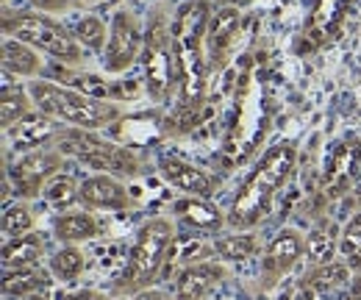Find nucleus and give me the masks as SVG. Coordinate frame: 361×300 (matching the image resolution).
I'll return each mask as SVG.
<instances>
[{"instance_id": "nucleus-1", "label": "nucleus", "mask_w": 361, "mask_h": 300, "mask_svg": "<svg viewBox=\"0 0 361 300\" xmlns=\"http://www.w3.org/2000/svg\"><path fill=\"white\" fill-rule=\"evenodd\" d=\"M212 6L206 0H189L173 17V42L178 61V106L203 109L209 92V59H206V28Z\"/></svg>"}, {"instance_id": "nucleus-2", "label": "nucleus", "mask_w": 361, "mask_h": 300, "mask_svg": "<svg viewBox=\"0 0 361 300\" xmlns=\"http://www.w3.org/2000/svg\"><path fill=\"white\" fill-rule=\"evenodd\" d=\"M295 162H298V145L289 139H281L264 150V156L259 159L253 172L242 181V186L231 203V212L226 215L228 225L233 231H250L270 215L272 200H275L278 189L289 181Z\"/></svg>"}, {"instance_id": "nucleus-3", "label": "nucleus", "mask_w": 361, "mask_h": 300, "mask_svg": "<svg viewBox=\"0 0 361 300\" xmlns=\"http://www.w3.org/2000/svg\"><path fill=\"white\" fill-rule=\"evenodd\" d=\"M28 95H31L37 112H42L59 123H70L73 128H106L114 120H120V114H123L120 106H114L111 100H97L78 89H70L64 84H56V81H42V78L28 84Z\"/></svg>"}, {"instance_id": "nucleus-4", "label": "nucleus", "mask_w": 361, "mask_h": 300, "mask_svg": "<svg viewBox=\"0 0 361 300\" xmlns=\"http://www.w3.org/2000/svg\"><path fill=\"white\" fill-rule=\"evenodd\" d=\"M176 228L167 217H153L147 220L139 231L131 245V253L126 261V270L117 281V292L120 295H142L147 292V287L159 278L161 267L170 261L173 245H176Z\"/></svg>"}, {"instance_id": "nucleus-5", "label": "nucleus", "mask_w": 361, "mask_h": 300, "mask_svg": "<svg viewBox=\"0 0 361 300\" xmlns=\"http://www.w3.org/2000/svg\"><path fill=\"white\" fill-rule=\"evenodd\" d=\"M3 34L11 40L31 44L53 56L56 61L64 64H78L81 61V44L78 40L45 11H6L3 14Z\"/></svg>"}, {"instance_id": "nucleus-6", "label": "nucleus", "mask_w": 361, "mask_h": 300, "mask_svg": "<svg viewBox=\"0 0 361 300\" xmlns=\"http://www.w3.org/2000/svg\"><path fill=\"white\" fill-rule=\"evenodd\" d=\"M53 148H59L64 156H75L81 164H87L92 170H100L106 175H114V178H134L142 172V164L134 156V150L120 148L109 139H100L94 131H61Z\"/></svg>"}, {"instance_id": "nucleus-7", "label": "nucleus", "mask_w": 361, "mask_h": 300, "mask_svg": "<svg viewBox=\"0 0 361 300\" xmlns=\"http://www.w3.org/2000/svg\"><path fill=\"white\" fill-rule=\"evenodd\" d=\"M142 70H145V89L147 97L164 103L178 89V61H176V42H173V23L161 14L147 25L145 50H142Z\"/></svg>"}, {"instance_id": "nucleus-8", "label": "nucleus", "mask_w": 361, "mask_h": 300, "mask_svg": "<svg viewBox=\"0 0 361 300\" xmlns=\"http://www.w3.org/2000/svg\"><path fill=\"white\" fill-rule=\"evenodd\" d=\"M142 50H145V31H142L139 20L128 11H117L111 17V25H109L103 70L111 73V76H120V73L131 70Z\"/></svg>"}, {"instance_id": "nucleus-9", "label": "nucleus", "mask_w": 361, "mask_h": 300, "mask_svg": "<svg viewBox=\"0 0 361 300\" xmlns=\"http://www.w3.org/2000/svg\"><path fill=\"white\" fill-rule=\"evenodd\" d=\"M361 181V136L348 133L342 136L328 156V164L322 172V195L328 200H336L348 195Z\"/></svg>"}, {"instance_id": "nucleus-10", "label": "nucleus", "mask_w": 361, "mask_h": 300, "mask_svg": "<svg viewBox=\"0 0 361 300\" xmlns=\"http://www.w3.org/2000/svg\"><path fill=\"white\" fill-rule=\"evenodd\" d=\"M61 164H64V153L59 148H39L23 153V159L6 170V184H14V192L20 198H37L47 181L59 175Z\"/></svg>"}, {"instance_id": "nucleus-11", "label": "nucleus", "mask_w": 361, "mask_h": 300, "mask_svg": "<svg viewBox=\"0 0 361 300\" xmlns=\"http://www.w3.org/2000/svg\"><path fill=\"white\" fill-rule=\"evenodd\" d=\"M353 0H314L309 20L300 34V50L314 53L319 47H328L342 37V25L348 20Z\"/></svg>"}, {"instance_id": "nucleus-12", "label": "nucleus", "mask_w": 361, "mask_h": 300, "mask_svg": "<svg viewBox=\"0 0 361 300\" xmlns=\"http://www.w3.org/2000/svg\"><path fill=\"white\" fill-rule=\"evenodd\" d=\"M306 256V236L295 228H281L270 239L262 256V281L270 289L275 287L300 258Z\"/></svg>"}, {"instance_id": "nucleus-13", "label": "nucleus", "mask_w": 361, "mask_h": 300, "mask_svg": "<svg viewBox=\"0 0 361 300\" xmlns=\"http://www.w3.org/2000/svg\"><path fill=\"white\" fill-rule=\"evenodd\" d=\"M239 31H242V11L239 8H217L212 14L209 28H206V59H209V70H214V73L226 70Z\"/></svg>"}, {"instance_id": "nucleus-14", "label": "nucleus", "mask_w": 361, "mask_h": 300, "mask_svg": "<svg viewBox=\"0 0 361 300\" xmlns=\"http://www.w3.org/2000/svg\"><path fill=\"white\" fill-rule=\"evenodd\" d=\"M159 170L164 175V181L170 186L180 189L183 195H195V198H206L214 192V178L206 170H200L197 164L180 159V156H173V153H164L159 159Z\"/></svg>"}, {"instance_id": "nucleus-15", "label": "nucleus", "mask_w": 361, "mask_h": 300, "mask_svg": "<svg viewBox=\"0 0 361 300\" xmlns=\"http://www.w3.org/2000/svg\"><path fill=\"white\" fill-rule=\"evenodd\" d=\"M59 120L47 117L42 112H31L25 120H20L14 128H8V142L17 153H31V150H39V148H50L56 145L59 133H61Z\"/></svg>"}, {"instance_id": "nucleus-16", "label": "nucleus", "mask_w": 361, "mask_h": 300, "mask_svg": "<svg viewBox=\"0 0 361 300\" xmlns=\"http://www.w3.org/2000/svg\"><path fill=\"white\" fill-rule=\"evenodd\" d=\"M226 278V267L223 261L206 258L197 264L183 267L176 281V300H203L217 284H223Z\"/></svg>"}, {"instance_id": "nucleus-17", "label": "nucleus", "mask_w": 361, "mask_h": 300, "mask_svg": "<svg viewBox=\"0 0 361 300\" xmlns=\"http://www.w3.org/2000/svg\"><path fill=\"white\" fill-rule=\"evenodd\" d=\"M81 200L90 209L120 212V209H126L131 203V195H128V189H126V184L120 178L106 175V172H97V175H90L81 184Z\"/></svg>"}, {"instance_id": "nucleus-18", "label": "nucleus", "mask_w": 361, "mask_h": 300, "mask_svg": "<svg viewBox=\"0 0 361 300\" xmlns=\"http://www.w3.org/2000/svg\"><path fill=\"white\" fill-rule=\"evenodd\" d=\"M173 215L192 231H220L228 222V217L217 206H212L206 198H195V195H183L173 203Z\"/></svg>"}, {"instance_id": "nucleus-19", "label": "nucleus", "mask_w": 361, "mask_h": 300, "mask_svg": "<svg viewBox=\"0 0 361 300\" xmlns=\"http://www.w3.org/2000/svg\"><path fill=\"white\" fill-rule=\"evenodd\" d=\"M350 267L345 261H328V264H319L312 267L306 272V278L300 281V287L312 295H331V292H339L345 287H350Z\"/></svg>"}, {"instance_id": "nucleus-20", "label": "nucleus", "mask_w": 361, "mask_h": 300, "mask_svg": "<svg viewBox=\"0 0 361 300\" xmlns=\"http://www.w3.org/2000/svg\"><path fill=\"white\" fill-rule=\"evenodd\" d=\"M3 70L11 76H23V78H37L42 73V59L37 53V47L11 40H3Z\"/></svg>"}, {"instance_id": "nucleus-21", "label": "nucleus", "mask_w": 361, "mask_h": 300, "mask_svg": "<svg viewBox=\"0 0 361 300\" xmlns=\"http://www.w3.org/2000/svg\"><path fill=\"white\" fill-rule=\"evenodd\" d=\"M339 234H342V231H339L331 220L317 222L314 228L306 234V261H309L312 267L334 261V256L339 253Z\"/></svg>"}, {"instance_id": "nucleus-22", "label": "nucleus", "mask_w": 361, "mask_h": 300, "mask_svg": "<svg viewBox=\"0 0 361 300\" xmlns=\"http://www.w3.org/2000/svg\"><path fill=\"white\" fill-rule=\"evenodd\" d=\"M42 253H45V236L37 231L23 234L17 239H8V242H3V270L39 264Z\"/></svg>"}, {"instance_id": "nucleus-23", "label": "nucleus", "mask_w": 361, "mask_h": 300, "mask_svg": "<svg viewBox=\"0 0 361 300\" xmlns=\"http://www.w3.org/2000/svg\"><path fill=\"white\" fill-rule=\"evenodd\" d=\"M47 287H50V272L42 270L39 264L3 270V292L8 298H25V295L47 289Z\"/></svg>"}, {"instance_id": "nucleus-24", "label": "nucleus", "mask_w": 361, "mask_h": 300, "mask_svg": "<svg viewBox=\"0 0 361 300\" xmlns=\"http://www.w3.org/2000/svg\"><path fill=\"white\" fill-rule=\"evenodd\" d=\"M31 95L23 86H11V73L3 70V97H0V123L3 131L14 128L20 120L31 114Z\"/></svg>"}, {"instance_id": "nucleus-25", "label": "nucleus", "mask_w": 361, "mask_h": 300, "mask_svg": "<svg viewBox=\"0 0 361 300\" xmlns=\"http://www.w3.org/2000/svg\"><path fill=\"white\" fill-rule=\"evenodd\" d=\"M100 231L97 220L87 212H67V215H59L53 222V234L59 242L64 245H75V242H87L94 239Z\"/></svg>"}, {"instance_id": "nucleus-26", "label": "nucleus", "mask_w": 361, "mask_h": 300, "mask_svg": "<svg viewBox=\"0 0 361 300\" xmlns=\"http://www.w3.org/2000/svg\"><path fill=\"white\" fill-rule=\"evenodd\" d=\"M212 245H214V253L223 261H250L259 253V242L247 231H233L228 236H217Z\"/></svg>"}, {"instance_id": "nucleus-27", "label": "nucleus", "mask_w": 361, "mask_h": 300, "mask_svg": "<svg viewBox=\"0 0 361 300\" xmlns=\"http://www.w3.org/2000/svg\"><path fill=\"white\" fill-rule=\"evenodd\" d=\"M339 253H342V261L353 270V275H361V212H356L342 228Z\"/></svg>"}, {"instance_id": "nucleus-28", "label": "nucleus", "mask_w": 361, "mask_h": 300, "mask_svg": "<svg viewBox=\"0 0 361 300\" xmlns=\"http://www.w3.org/2000/svg\"><path fill=\"white\" fill-rule=\"evenodd\" d=\"M87 267V256L75 245H64L50 256V272L59 281H75Z\"/></svg>"}, {"instance_id": "nucleus-29", "label": "nucleus", "mask_w": 361, "mask_h": 300, "mask_svg": "<svg viewBox=\"0 0 361 300\" xmlns=\"http://www.w3.org/2000/svg\"><path fill=\"white\" fill-rule=\"evenodd\" d=\"M56 76L61 78L59 84L70 86V89H78V92H84L90 97H97V100H111L117 95L114 86L109 84V81H103L97 76H90V73H64V70H59Z\"/></svg>"}, {"instance_id": "nucleus-30", "label": "nucleus", "mask_w": 361, "mask_h": 300, "mask_svg": "<svg viewBox=\"0 0 361 300\" xmlns=\"http://www.w3.org/2000/svg\"><path fill=\"white\" fill-rule=\"evenodd\" d=\"M42 195H45V200L50 203V206H56V209H67V206H73V203L81 198V186L75 184L73 175L59 172V175H53V178L45 184Z\"/></svg>"}, {"instance_id": "nucleus-31", "label": "nucleus", "mask_w": 361, "mask_h": 300, "mask_svg": "<svg viewBox=\"0 0 361 300\" xmlns=\"http://www.w3.org/2000/svg\"><path fill=\"white\" fill-rule=\"evenodd\" d=\"M73 37L78 40V44H84V47H90V50H103V44L109 42V28H106V23H103L100 17L87 14V17H81V20L75 23Z\"/></svg>"}, {"instance_id": "nucleus-32", "label": "nucleus", "mask_w": 361, "mask_h": 300, "mask_svg": "<svg viewBox=\"0 0 361 300\" xmlns=\"http://www.w3.org/2000/svg\"><path fill=\"white\" fill-rule=\"evenodd\" d=\"M31 228H34V212L25 203L6 206V212H3V236H6V242L17 239L23 234H31Z\"/></svg>"}, {"instance_id": "nucleus-33", "label": "nucleus", "mask_w": 361, "mask_h": 300, "mask_svg": "<svg viewBox=\"0 0 361 300\" xmlns=\"http://www.w3.org/2000/svg\"><path fill=\"white\" fill-rule=\"evenodd\" d=\"M209 256H214V245L200 242L197 236H195L192 242H189L186 236H176L170 261H189V264H197V261H206ZM189 264H186V267H189Z\"/></svg>"}, {"instance_id": "nucleus-34", "label": "nucleus", "mask_w": 361, "mask_h": 300, "mask_svg": "<svg viewBox=\"0 0 361 300\" xmlns=\"http://www.w3.org/2000/svg\"><path fill=\"white\" fill-rule=\"evenodd\" d=\"M28 3H31V6H37V11H45V14L70 8V0H28Z\"/></svg>"}, {"instance_id": "nucleus-35", "label": "nucleus", "mask_w": 361, "mask_h": 300, "mask_svg": "<svg viewBox=\"0 0 361 300\" xmlns=\"http://www.w3.org/2000/svg\"><path fill=\"white\" fill-rule=\"evenodd\" d=\"M59 300H109L103 292H97V289H78V292H67V295H61Z\"/></svg>"}, {"instance_id": "nucleus-36", "label": "nucleus", "mask_w": 361, "mask_h": 300, "mask_svg": "<svg viewBox=\"0 0 361 300\" xmlns=\"http://www.w3.org/2000/svg\"><path fill=\"white\" fill-rule=\"evenodd\" d=\"M206 3L217 8H242V6H250L253 0H206Z\"/></svg>"}, {"instance_id": "nucleus-37", "label": "nucleus", "mask_w": 361, "mask_h": 300, "mask_svg": "<svg viewBox=\"0 0 361 300\" xmlns=\"http://www.w3.org/2000/svg\"><path fill=\"white\" fill-rule=\"evenodd\" d=\"M348 295H350V300H361V275H353V281L348 287Z\"/></svg>"}, {"instance_id": "nucleus-38", "label": "nucleus", "mask_w": 361, "mask_h": 300, "mask_svg": "<svg viewBox=\"0 0 361 300\" xmlns=\"http://www.w3.org/2000/svg\"><path fill=\"white\" fill-rule=\"evenodd\" d=\"M134 300H170V298L161 295V292H142V295H136Z\"/></svg>"}, {"instance_id": "nucleus-39", "label": "nucleus", "mask_w": 361, "mask_h": 300, "mask_svg": "<svg viewBox=\"0 0 361 300\" xmlns=\"http://www.w3.org/2000/svg\"><path fill=\"white\" fill-rule=\"evenodd\" d=\"M20 300H50V295H47V289H39V292H31V295H25Z\"/></svg>"}]
</instances>
